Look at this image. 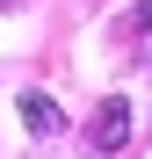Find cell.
I'll list each match as a JSON object with an SVG mask.
<instances>
[{"mask_svg": "<svg viewBox=\"0 0 152 159\" xmlns=\"http://www.w3.org/2000/svg\"><path fill=\"white\" fill-rule=\"evenodd\" d=\"M22 123H29V138H58V130H65V109L29 87V94H22Z\"/></svg>", "mask_w": 152, "mask_h": 159, "instance_id": "2", "label": "cell"}, {"mask_svg": "<svg viewBox=\"0 0 152 159\" xmlns=\"http://www.w3.org/2000/svg\"><path fill=\"white\" fill-rule=\"evenodd\" d=\"M87 145H94L101 159L131 145V101H123V94H109V101H101V109H94V123H87Z\"/></svg>", "mask_w": 152, "mask_h": 159, "instance_id": "1", "label": "cell"}]
</instances>
